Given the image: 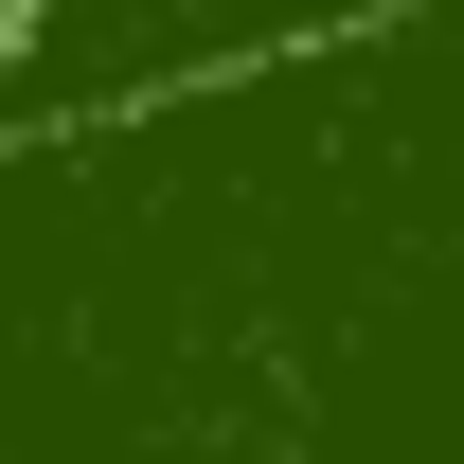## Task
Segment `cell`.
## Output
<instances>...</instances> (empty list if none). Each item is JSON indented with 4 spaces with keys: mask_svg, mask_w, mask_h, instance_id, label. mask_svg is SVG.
I'll return each instance as SVG.
<instances>
[{
    "mask_svg": "<svg viewBox=\"0 0 464 464\" xmlns=\"http://www.w3.org/2000/svg\"><path fill=\"white\" fill-rule=\"evenodd\" d=\"M357 18H393V0H0V143L197 90V72H268L304 36H357Z\"/></svg>",
    "mask_w": 464,
    "mask_h": 464,
    "instance_id": "1",
    "label": "cell"
}]
</instances>
